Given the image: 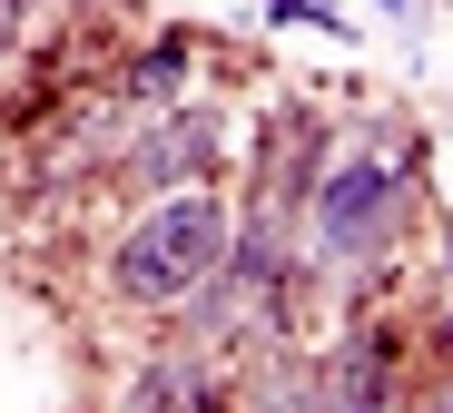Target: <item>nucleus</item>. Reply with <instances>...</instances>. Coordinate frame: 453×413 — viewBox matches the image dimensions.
<instances>
[{
    "mask_svg": "<svg viewBox=\"0 0 453 413\" xmlns=\"http://www.w3.org/2000/svg\"><path fill=\"white\" fill-rule=\"evenodd\" d=\"M385 128V119H374ZM355 128V148H335V168L316 178L306 217H296V236H306V286H355L365 266H395V236L414 217V148Z\"/></svg>",
    "mask_w": 453,
    "mask_h": 413,
    "instance_id": "nucleus-1",
    "label": "nucleus"
},
{
    "mask_svg": "<svg viewBox=\"0 0 453 413\" xmlns=\"http://www.w3.org/2000/svg\"><path fill=\"white\" fill-rule=\"evenodd\" d=\"M237 246V207L217 187H188V197H148L138 226L109 246V295L138 305V315H178Z\"/></svg>",
    "mask_w": 453,
    "mask_h": 413,
    "instance_id": "nucleus-2",
    "label": "nucleus"
},
{
    "mask_svg": "<svg viewBox=\"0 0 453 413\" xmlns=\"http://www.w3.org/2000/svg\"><path fill=\"white\" fill-rule=\"evenodd\" d=\"M119 178H128L138 197L217 187V178H226V109H217V99H178V109H158V119L119 148Z\"/></svg>",
    "mask_w": 453,
    "mask_h": 413,
    "instance_id": "nucleus-3",
    "label": "nucleus"
},
{
    "mask_svg": "<svg viewBox=\"0 0 453 413\" xmlns=\"http://www.w3.org/2000/svg\"><path fill=\"white\" fill-rule=\"evenodd\" d=\"M404 355H414V325H395L385 305L345 315V335L316 355V413H395Z\"/></svg>",
    "mask_w": 453,
    "mask_h": 413,
    "instance_id": "nucleus-4",
    "label": "nucleus"
},
{
    "mask_svg": "<svg viewBox=\"0 0 453 413\" xmlns=\"http://www.w3.org/2000/svg\"><path fill=\"white\" fill-rule=\"evenodd\" d=\"M326 168H335V128L306 119V109H286V119L257 128V187H247V207H266V217H306V197H316Z\"/></svg>",
    "mask_w": 453,
    "mask_h": 413,
    "instance_id": "nucleus-5",
    "label": "nucleus"
},
{
    "mask_svg": "<svg viewBox=\"0 0 453 413\" xmlns=\"http://www.w3.org/2000/svg\"><path fill=\"white\" fill-rule=\"evenodd\" d=\"M128 413H237V355L226 345H168L148 355L138 384H128Z\"/></svg>",
    "mask_w": 453,
    "mask_h": 413,
    "instance_id": "nucleus-6",
    "label": "nucleus"
},
{
    "mask_svg": "<svg viewBox=\"0 0 453 413\" xmlns=\"http://www.w3.org/2000/svg\"><path fill=\"white\" fill-rule=\"evenodd\" d=\"M237 413H316V355L306 345H257L237 364Z\"/></svg>",
    "mask_w": 453,
    "mask_h": 413,
    "instance_id": "nucleus-7",
    "label": "nucleus"
},
{
    "mask_svg": "<svg viewBox=\"0 0 453 413\" xmlns=\"http://www.w3.org/2000/svg\"><path fill=\"white\" fill-rule=\"evenodd\" d=\"M197 30H158L128 69H119V109H178V89H188V69H197Z\"/></svg>",
    "mask_w": 453,
    "mask_h": 413,
    "instance_id": "nucleus-8",
    "label": "nucleus"
},
{
    "mask_svg": "<svg viewBox=\"0 0 453 413\" xmlns=\"http://www.w3.org/2000/svg\"><path fill=\"white\" fill-rule=\"evenodd\" d=\"M434 236H443V305H434V325H424V345L453 355V226H434Z\"/></svg>",
    "mask_w": 453,
    "mask_h": 413,
    "instance_id": "nucleus-9",
    "label": "nucleus"
},
{
    "mask_svg": "<svg viewBox=\"0 0 453 413\" xmlns=\"http://www.w3.org/2000/svg\"><path fill=\"white\" fill-rule=\"evenodd\" d=\"M414 413H453V374H443V384H434V394H424Z\"/></svg>",
    "mask_w": 453,
    "mask_h": 413,
    "instance_id": "nucleus-10",
    "label": "nucleus"
},
{
    "mask_svg": "<svg viewBox=\"0 0 453 413\" xmlns=\"http://www.w3.org/2000/svg\"><path fill=\"white\" fill-rule=\"evenodd\" d=\"M374 11H395V20H404V11H414V0H374Z\"/></svg>",
    "mask_w": 453,
    "mask_h": 413,
    "instance_id": "nucleus-11",
    "label": "nucleus"
},
{
    "mask_svg": "<svg viewBox=\"0 0 453 413\" xmlns=\"http://www.w3.org/2000/svg\"><path fill=\"white\" fill-rule=\"evenodd\" d=\"M11 11H20V0H0V20H11Z\"/></svg>",
    "mask_w": 453,
    "mask_h": 413,
    "instance_id": "nucleus-12",
    "label": "nucleus"
}]
</instances>
